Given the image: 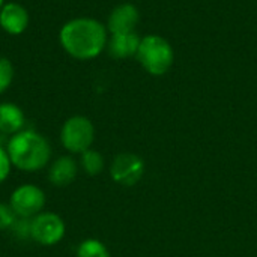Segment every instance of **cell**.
<instances>
[{
	"mask_svg": "<svg viewBox=\"0 0 257 257\" xmlns=\"http://www.w3.org/2000/svg\"><path fill=\"white\" fill-rule=\"evenodd\" d=\"M107 26L101 21L90 17H78L62 26L59 41L71 57L77 60H90L107 48Z\"/></svg>",
	"mask_w": 257,
	"mask_h": 257,
	"instance_id": "cell-1",
	"label": "cell"
},
{
	"mask_svg": "<svg viewBox=\"0 0 257 257\" xmlns=\"http://www.w3.org/2000/svg\"><path fill=\"white\" fill-rule=\"evenodd\" d=\"M6 151L12 166L26 173H35L45 169L51 158L48 140L33 130H23L11 136Z\"/></svg>",
	"mask_w": 257,
	"mask_h": 257,
	"instance_id": "cell-2",
	"label": "cell"
},
{
	"mask_svg": "<svg viewBox=\"0 0 257 257\" xmlns=\"http://www.w3.org/2000/svg\"><path fill=\"white\" fill-rule=\"evenodd\" d=\"M136 57L143 69L155 77L167 74L175 62V53L170 42L158 35L142 38Z\"/></svg>",
	"mask_w": 257,
	"mask_h": 257,
	"instance_id": "cell-3",
	"label": "cell"
},
{
	"mask_svg": "<svg viewBox=\"0 0 257 257\" xmlns=\"http://www.w3.org/2000/svg\"><path fill=\"white\" fill-rule=\"evenodd\" d=\"M95 140V126L86 116H71L60 128V143L69 154H83L92 148Z\"/></svg>",
	"mask_w": 257,
	"mask_h": 257,
	"instance_id": "cell-4",
	"label": "cell"
},
{
	"mask_svg": "<svg viewBox=\"0 0 257 257\" xmlns=\"http://www.w3.org/2000/svg\"><path fill=\"white\" fill-rule=\"evenodd\" d=\"M9 205L17 214V217L33 218L35 215L41 214L47 205V197L42 188L35 184H23L17 187L11 197Z\"/></svg>",
	"mask_w": 257,
	"mask_h": 257,
	"instance_id": "cell-5",
	"label": "cell"
},
{
	"mask_svg": "<svg viewBox=\"0 0 257 257\" xmlns=\"http://www.w3.org/2000/svg\"><path fill=\"white\" fill-rule=\"evenodd\" d=\"M66 233L63 218L54 212H45L32 218V239L42 247H53L59 244Z\"/></svg>",
	"mask_w": 257,
	"mask_h": 257,
	"instance_id": "cell-6",
	"label": "cell"
},
{
	"mask_svg": "<svg viewBox=\"0 0 257 257\" xmlns=\"http://www.w3.org/2000/svg\"><path fill=\"white\" fill-rule=\"evenodd\" d=\"M145 169L146 166L142 157L136 154H119L110 166V176L122 187H133L143 178Z\"/></svg>",
	"mask_w": 257,
	"mask_h": 257,
	"instance_id": "cell-7",
	"label": "cell"
},
{
	"mask_svg": "<svg viewBox=\"0 0 257 257\" xmlns=\"http://www.w3.org/2000/svg\"><path fill=\"white\" fill-rule=\"evenodd\" d=\"M140 20L139 9L133 3L117 5L108 15L107 30L111 35L136 32V26Z\"/></svg>",
	"mask_w": 257,
	"mask_h": 257,
	"instance_id": "cell-8",
	"label": "cell"
},
{
	"mask_svg": "<svg viewBox=\"0 0 257 257\" xmlns=\"http://www.w3.org/2000/svg\"><path fill=\"white\" fill-rule=\"evenodd\" d=\"M29 21V12L20 3H5L0 9V27L8 35H21L27 29Z\"/></svg>",
	"mask_w": 257,
	"mask_h": 257,
	"instance_id": "cell-9",
	"label": "cell"
},
{
	"mask_svg": "<svg viewBox=\"0 0 257 257\" xmlns=\"http://www.w3.org/2000/svg\"><path fill=\"white\" fill-rule=\"evenodd\" d=\"M78 173V166L71 155H62L56 158L48 169V181L53 187L65 188L71 185Z\"/></svg>",
	"mask_w": 257,
	"mask_h": 257,
	"instance_id": "cell-10",
	"label": "cell"
},
{
	"mask_svg": "<svg viewBox=\"0 0 257 257\" xmlns=\"http://www.w3.org/2000/svg\"><path fill=\"white\" fill-rule=\"evenodd\" d=\"M142 38L136 32L111 35L107 42V50L114 59H130L137 54Z\"/></svg>",
	"mask_w": 257,
	"mask_h": 257,
	"instance_id": "cell-11",
	"label": "cell"
},
{
	"mask_svg": "<svg viewBox=\"0 0 257 257\" xmlns=\"http://www.w3.org/2000/svg\"><path fill=\"white\" fill-rule=\"evenodd\" d=\"M26 117L23 110L14 102H0V131L5 136H14L23 131Z\"/></svg>",
	"mask_w": 257,
	"mask_h": 257,
	"instance_id": "cell-12",
	"label": "cell"
},
{
	"mask_svg": "<svg viewBox=\"0 0 257 257\" xmlns=\"http://www.w3.org/2000/svg\"><path fill=\"white\" fill-rule=\"evenodd\" d=\"M80 166L84 170L86 175L89 176H98L104 170V157L95 151V149H87L86 152L81 154L80 158Z\"/></svg>",
	"mask_w": 257,
	"mask_h": 257,
	"instance_id": "cell-13",
	"label": "cell"
},
{
	"mask_svg": "<svg viewBox=\"0 0 257 257\" xmlns=\"http://www.w3.org/2000/svg\"><path fill=\"white\" fill-rule=\"evenodd\" d=\"M77 257H111L108 248L98 239H84L78 244Z\"/></svg>",
	"mask_w": 257,
	"mask_h": 257,
	"instance_id": "cell-14",
	"label": "cell"
},
{
	"mask_svg": "<svg viewBox=\"0 0 257 257\" xmlns=\"http://www.w3.org/2000/svg\"><path fill=\"white\" fill-rule=\"evenodd\" d=\"M14 80V65L9 59L0 56V95L9 89Z\"/></svg>",
	"mask_w": 257,
	"mask_h": 257,
	"instance_id": "cell-15",
	"label": "cell"
},
{
	"mask_svg": "<svg viewBox=\"0 0 257 257\" xmlns=\"http://www.w3.org/2000/svg\"><path fill=\"white\" fill-rule=\"evenodd\" d=\"M12 233L15 238H18L20 241H27L32 239V218H24V217H18L14 223V226L11 227Z\"/></svg>",
	"mask_w": 257,
	"mask_h": 257,
	"instance_id": "cell-16",
	"label": "cell"
},
{
	"mask_svg": "<svg viewBox=\"0 0 257 257\" xmlns=\"http://www.w3.org/2000/svg\"><path fill=\"white\" fill-rule=\"evenodd\" d=\"M17 218L18 217L9 203H0V230H11Z\"/></svg>",
	"mask_w": 257,
	"mask_h": 257,
	"instance_id": "cell-17",
	"label": "cell"
},
{
	"mask_svg": "<svg viewBox=\"0 0 257 257\" xmlns=\"http://www.w3.org/2000/svg\"><path fill=\"white\" fill-rule=\"evenodd\" d=\"M12 167L14 166L11 163V158H9V154L6 151V148H3L0 145V185L9 178Z\"/></svg>",
	"mask_w": 257,
	"mask_h": 257,
	"instance_id": "cell-18",
	"label": "cell"
},
{
	"mask_svg": "<svg viewBox=\"0 0 257 257\" xmlns=\"http://www.w3.org/2000/svg\"><path fill=\"white\" fill-rule=\"evenodd\" d=\"M3 139H5V134L0 131V145H2V142H3Z\"/></svg>",
	"mask_w": 257,
	"mask_h": 257,
	"instance_id": "cell-19",
	"label": "cell"
},
{
	"mask_svg": "<svg viewBox=\"0 0 257 257\" xmlns=\"http://www.w3.org/2000/svg\"><path fill=\"white\" fill-rule=\"evenodd\" d=\"M3 5H5V0H0V9L3 8Z\"/></svg>",
	"mask_w": 257,
	"mask_h": 257,
	"instance_id": "cell-20",
	"label": "cell"
}]
</instances>
